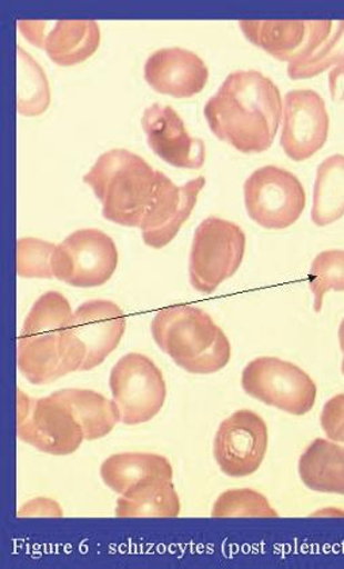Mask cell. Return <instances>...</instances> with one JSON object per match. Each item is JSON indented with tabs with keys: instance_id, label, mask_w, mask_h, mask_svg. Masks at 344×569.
<instances>
[{
	"instance_id": "cell-25",
	"label": "cell",
	"mask_w": 344,
	"mask_h": 569,
	"mask_svg": "<svg viewBox=\"0 0 344 569\" xmlns=\"http://www.w3.org/2000/svg\"><path fill=\"white\" fill-rule=\"evenodd\" d=\"M310 290L313 293V310L321 313L324 298L330 291H344V250H324L312 261Z\"/></svg>"
},
{
	"instance_id": "cell-7",
	"label": "cell",
	"mask_w": 344,
	"mask_h": 569,
	"mask_svg": "<svg viewBox=\"0 0 344 569\" xmlns=\"http://www.w3.org/2000/svg\"><path fill=\"white\" fill-rule=\"evenodd\" d=\"M18 438L49 456H71L84 432L77 416L57 396L32 399L18 390Z\"/></svg>"
},
{
	"instance_id": "cell-3",
	"label": "cell",
	"mask_w": 344,
	"mask_h": 569,
	"mask_svg": "<svg viewBox=\"0 0 344 569\" xmlns=\"http://www.w3.org/2000/svg\"><path fill=\"white\" fill-rule=\"evenodd\" d=\"M156 346L184 371L214 375L231 360V342L205 310L176 305L158 311L151 322Z\"/></svg>"
},
{
	"instance_id": "cell-8",
	"label": "cell",
	"mask_w": 344,
	"mask_h": 569,
	"mask_svg": "<svg viewBox=\"0 0 344 569\" xmlns=\"http://www.w3.org/2000/svg\"><path fill=\"white\" fill-rule=\"evenodd\" d=\"M242 387L253 399L293 416L310 413L317 397L308 372L274 357L256 358L245 366Z\"/></svg>"
},
{
	"instance_id": "cell-24",
	"label": "cell",
	"mask_w": 344,
	"mask_h": 569,
	"mask_svg": "<svg viewBox=\"0 0 344 569\" xmlns=\"http://www.w3.org/2000/svg\"><path fill=\"white\" fill-rule=\"evenodd\" d=\"M181 513V499L172 481L141 495L136 499L117 500L119 518H176Z\"/></svg>"
},
{
	"instance_id": "cell-17",
	"label": "cell",
	"mask_w": 344,
	"mask_h": 569,
	"mask_svg": "<svg viewBox=\"0 0 344 569\" xmlns=\"http://www.w3.org/2000/svg\"><path fill=\"white\" fill-rule=\"evenodd\" d=\"M144 79L156 93L182 100L205 89L209 69L204 59L189 49L162 48L146 59Z\"/></svg>"
},
{
	"instance_id": "cell-11",
	"label": "cell",
	"mask_w": 344,
	"mask_h": 569,
	"mask_svg": "<svg viewBox=\"0 0 344 569\" xmlns=\"http://www.w3.org/2000/svg\"><path fill=\"white\" fill-rule=\"evenodd\" d=\"M267 449L266 421L250 409H241L221 421L213 442L214 460L221 472L233 479L256 473Z\"/></svg>"
},
{
	"instance_id": "cell-9",
	"label": "cell",
	"mask_w": 344,
	"mask_h": 569,
	"mask_svg": "<svg viewBox=\"0 0 344 569\" xmlns=\"http://www.w3.org/2000/svg\"><path fill=\"white\" fill-rule=\"evenodd\" d=\"M244 204L251 220L266 230H285L303 216L306 193L291 171L269 164L244 182Z\"/></svg>"
},
{
	"instance_id": "cell-29",
	"label": "cell",
	"mask_w": 344,
	"mask_h": 569,
	"mask_svg": "<svg viewBox=\"0 0 344 569\" xmlns=\"http://www.w3.org/2000/svg\"><path fill=\"white\" fill-rule=\"evenodd\" d=\"M321 425L327 439L344 443V393L336 395L324 403Z\"/></svg>"
},
{
	"instance_id": "cell-19",
	"label": "cell",
	"mask_w": 344,
	"mask_h": 569,
	"mask_svg": "<svg viewBox=\"0 0 344 569\" xmlns=\"http://www.w3.org/2000/svg\"><path fill=\"white\" fill-rule=\"evenodd\" d=\"M299 475L313 492L344 497V443L324 438L313 440L300 457Z\"/></svg>"
},
{
	"instance_id": "cell-28",
	"label": "cell",
	"mask_w": 344,
	"mask_h": 569,
	"mask_svg": "<svg viewBox=\"0 0 344 569\" xmlns=\"http://www.w3.org/2000/svg\"><path fill=\"white\" fill-rule=\"evenodd\" d=\"M342 63H344V21L340 22L336 33L325 41L312 57L289 64L287 76L294 81L311 79Z\"/></svg>"
},
{
	"instance_id": "cell-33",
	"label": "cell",
	"mask_w": 344,
	"mask_h": 569,
	"mask_svg": "<svg viewBox=\"0 0 344 569\" xmlns=\"http://www.w3.org/2000/svg\"><path fill=\"white\" fill-rule=\"evenodd\" d=\"M337 340H340L341 350L343 352L342 372L344 376V318L341 322L340 329H337Z\"/></svg>"
},
{
	"instance_id": "cell-13",
	"label": "cell",
	"mask_w": 344,
	"mask_h": 569,
	"mask_svg": "<svg viewBox=\"0 0 344 569\" xmlns=\"http://www.w3.org/2000/svg\"><path fill=\"white\" fill-rule=\"evenodd\" d=\"M205 183V177H196L183 186H176L162 171H158L155 196L140 226L146 247L159 250L174 241L192 216Z\"/></svg>"
},
{
	"instance_id": "cell-10",
	"label": "cell",
	"mask_w": 344,
	"mask_h": 569,
	"mask_svg": "<svg viewBox=\"0 0 344 569\" xmlns=\"http://www.w3.org/2000/svg\"><path fill=\"white\" fill-rule=\"evenodd\" d=\"M119 259V249L107 232L77 230L57 244L52 259L54 279L77 289H94L113 278Z\"/></svg>"
},
{
	"instance_id": "cell-21",
	"label": "cell",
	"mask_w": 344,
	"mask_h": 569,
	"mask_svg": "<svg viewBox=\"0 0 344 569\" xmlns=\"http://www.w3.org/2000/svg\"><path fill=\"white\" fill-rule=\"evenodd\" d=\"M53 396L71 408L81 423L85 440L108 437L120 423L119 407L113 400L89 389H61Z\"/></svg>"
},
{
	"instance_id": "cell-4",
	"label": "cell",
	"mask_w": 344,
	"mask_h": 569,
	"mask_svg": "<svg viewBox=\"0 0 344 569\" xmlns=\"http://www.w3.org/2000/svg\"><path fill=\"white\" fill-rule=\"evenodd\" d=\"M158 171L125 149L103 152L83 177L109 222L139 228L155 196Z\"/></svg>"
},
{
	"instance_id": "cell-20",
	"label": "cell",
	"mask_w": 344,
	"mask_h": 569,
	"mask_svg": "<svg viewBox=\"0 0 344 569\" xmlns=\"http://www.w3.org/2000/svg\"><path fill=\"white\" fill-rule=\"evenodd\" d=\"M101 46V29L95 21H58L45 36L44 51L54 64L73 67L84 63Z\"/></svg>"
},
{
	"instance_id": "cell-15",
	"label": "cell",
	"mask_w": 344,
	"mask_h": 569,
	"mask_svg": "<svg viewBox=\"0 0 344 569\" xmlns=\"http://www.w3.org/2000/svg\"><path fill=\"white\" fill-rule=\"evenodd\" d=\"M146 143L165 163L176 169L200 170L206 159L205 143L193 138L174 108L153 103L141 118Z\"/></svg>"
},
{
	"instance_id": "cell-18",
	"label": "cell",
	"mask_w": 344,
	"mask_h": 569,
	"mask_svg": "<svg viewBox=\"0 0 344 569\" xmlns=\"http://www.w3.org/2000/svg\"><path fill=\"white\" fill-rule=\"evenodd\" d=\"M100 472L104 485L127 499H136L174 477L168 458L153 452L110 456L102 462Z\"/></svg>"
},
{
	"instance_id": "cell-5",
	"label": "cell",
	"mask_w": 344,
	"mask_h": 569,
	"mask_svg": "<svg viewBox=\"0 0 344 569\" xmlns=\"http://www.w3.org/2000/svg\"><path fill=\"white\" fill-rule=\"evenodd\" d=\"M247 238L231 220L209 217L193 238L189 274L193 289L211 296L225 280L235 277L244 260Z\"/></svg>"
},
{
	"instance_id": "cell-16",
	"label": "cell",
	"mask_w": 344,
	"mask_h": 569,
	"mask_svg": "<svg viewBox=\"0 0 344 569\" xmlns=\"http://www.w3.org/2000/svg\"><path fill=\"white\" fill-rule=\"evenodd\" d=\"M72 330L85 352L81 371H91L119 348L127 330V316L119 305L94 299L73 311Z\"/></svg>"
},
{
	"instance_id": "cell-12",
	"label": "cell",
	"mask_w": 344,
	"mask_h": 569,
	"mask_svg": "<svg viewBox=\"0 0 344 569\" xmlns=\"http://www.w3.org/2000/svg\"><path fill=\"white\" fill-rule=\"evenodd\" d=\"M330 116L323 97L315 90L296 89L285 96L281 147L287 158L303 162L327 142Z\"/></svg>"
},
{
	"instance_id": "cell-22",
	"label": "cell",
	"mask_w": 344,
	"mask_h": 569,
	"mask_svg": "<svg viewBox=\"0 0 344 569\" xmlns=\"http://www.w3.org/2000/svg\"><path fill=\"white\" fill-rule=\"evenodd\" d=\"M344 217V156L335 154L318 164L313 187L312 222L317 228Z\"/></svg>"
},
{
	"instance_id": "cell-6",
	"label": "cell",
	"mask_w": 344,
	"mask_h": 569,
	"mask_svg": "<svg viewBox=\"0 0 344 569\" xmlns=\"http://www.w3.org/2000/svg\"><path fill=\"white\" fill-rule=\"evenodd\" d=\"M109 387L119 407L120 423L125 426L149 423L161 413L168 399L162 370L139 352L125 355L113 366Z\"/></svg>"
},
{
	"instance_id": "cell-31",
	"label": "cell",
	"mask_w": 344,
	"mask_h": 569,
	"mask_svg": "<svg viewBox=\"0 0 344 569\" xmlns=\"http://www.w3.org/2000/svg\"><path fill=\"white\" fill-rule=\"evenodd\" d=\"M20 32L29 42L37 48L44 47L47 22L44 21H20L18 22Z\"/></svg>"
},
{
	"instance_id": "cell-32",
	"label": "cell",
	"mask_w": 344,
	"mask_h": 569,
	"mask_svg": "<svg viewBox=\"0 0 344 569\" xmlns=\"http://www.w3.org/2000/svg\"><path fill=\"white\" fill-rule=\"evenodd\" d=\"M330 93L335 101L344 100V63L330 72Z\"/></svg>"
},
{
	"instance_id": "cell-30",
	"label": "cell",
	"mask_w": 344,
	"mask_h": 569,
	"mask_svg": "<svg viewBox=\"0 0 344 569\" xmlns=\"http://www.w3.org/2000/svg\"><path fill=\"white\" fill-rule=\"evenodd\" d=\"M20 518H61L64 517V511L61 509L57 500L51 498H34L27 501L20 510H18Z\"/></svg>"
},
{
	"instance_id": "cell-23",
	"label": "cell",
	"mask_w": 344,
	"mask_h": 569,
	"mask_svg": "<svg viewBox=\"0 0 344 569\" xmlns=\"http://www.w3.org/2000/svg\"><path fill=\"white\" fill-rule=\"evenodd\" d=\"M18 54V98L17 110L23 118H37L44 114L51 106V86L47 73L37 63L32 54L22 47L17 48Z\"/></svg>"
},
{
	"instance_id": "cell-27",
	"label": "cell",
	"mask_w": 344,
	"mask_h": 569,
	"mask_svg": "<svg viewBox=\"0 0 344 569\" xmlns=\"http://www.w3.org/2000/svg\"><path fill=\"white\" fill-rule=\"evenodd\" d=\"M57 244L34 237L17 242V273L22 279H53L52 259Z\"/></svg>"
},
{
	"instance_id": "cell-26",
	"label": "cell",
	"mask_w": 344,
	"mask_h": 569,
	"mask_svg": "<svg viewBox=\"0 0 344 569\" xmlns=\"http://www.w3.org/2000/svg\"><path fill=\"white\" fill-rule=\"evenodd\" d=\"M213 518H276L270 501L250 488L229 489L214 501Z\"/></svg>"
},
{
	"instance_id": "cell-14",
	"label": "cell",
	"mask_w": 344,
	"mask_h": 569,
	"mask_svg": "<svg viewBox=\"0 0 344 569\" xmlns=\"http://www.w3.org/2000/svg\"><path fill=\"white\" fill-rule=\"evenodd\" d=\"M333 21H241L245 39L270 57L297 63L312 57L328 40Z\"/></svg>"
},
{
	"instance_id": "cell-1",
	"label": "cell",
	"mask_w": 344,
	"mask_h": 569,
	"mask_svg": "<svg viewBox=\"0 0 344 569\" xmlns=\"http://www.w3.org/2000/svg\"><path fill=\"white\" fill-rule=\"evenodd\" d=\"M282 113L279 86L256 70L230 73L204 108L214 137L243 154H261L273 146Z\"/></svg>"
},
{
	"instance_id": "cell-2",
	"label": "cell",
	"mask_w": 344,
	"mask_h": 569,
	"mask_svg": "<svg viewBox=\"0 0 344 569\" xmlns=\"http://www.w3.org/2000/svg\"><path fill=\"white\" fill-rule=\"evenodd\" d=\"M73 310L63 293L37 299L18 338V367L33 385H48L82 370L85 352L72 330Z\"/></svg>"
}]
</instances>
